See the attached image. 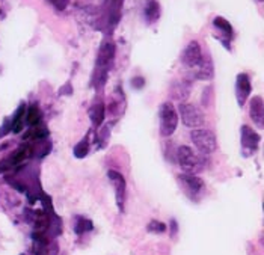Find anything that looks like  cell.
Masks as SVG:
<instances>
[{"instance_id": "cb8c5ba5", "label": "cell", "mask_w": 264, "mask_h": 255, "mask_svg": "<svg viewBox=\"0 0 264 255\" xmlns=\"http://www.w3.org/2000/svg\"><path fill=\"white\" fill-rule=\"evenodd\" d=\"M256 2H262V0H256Z\"/></svg>"}, {"instance_id": "ffe728a7", "label": "cell", "mask_w": 264, "mask_h": 255, "mask_svg": "<svg viewBox=\"0 0 264 255\" xmlns=\"http://www.w3.org/2000/svg\"><path fill=\"white\" fill-rule=\"evenodd\" d=\"M148 231H151V232H165L166 225L163 222H159V220H151L150 225H148Z\"/></svg>"}, {"instance_id": "9a60e30c", "label": "cell", "mask_w": 264, "mask_h": 255, "mask_svg": "<svg viewBox=\"0 0 264 255\" xmlns=\"http://www.w3.org/2000/svg\"><path fill=\"white\" fill-rule=\"evenodd\" d=\"M41 110L37 104H32L29 107H26V116H25V122L29 125V127H34V125H38L41 122Z\"/></svg>"}, {"instance_id": "7402d4cb", "label": "cell", "mask_w": 264, "mask_h": 255, "mask_svg": "<svg viewBox=\"0 0 264 255\" xmlns=\"http://www.w3.org/2000/svg\"><path fill=\"white\" fill-rule=\"evenodd\" d=\"M10 132H11V119H10V118H7V119L4 121L2 127H0V138L7 136Z\"/></svg>"}, {"instance_id": "9c48e42d", "label": "cell", "mask_w": 264, "mask_h": 255, "mask_svg": "<svg viewBox=\"0 0 264 255\" xmlns=\"http://www.w3.org/2000/svg\"><path fill=\"white\" fill-rule=\"evenodd\" d=\"M113 56H115V46H113V43L104 41L103 46H101V49H100L98 61H97V70H98V71H103V76H104V77H106V74H107L109 67L112 65Z\"/></svg>"}, {"instance_id": "7a4b0ae2", "label": "cell", "mask_w": 264, "mask_h": 255, "mask_svg": "<svg viewBox=\"0 0 264 255\" xmlns=\"http://www.w3.org/2000/svg\"><path fill=\"white\" fill-rule=\"evenodd\" d=\"M180 186H181V190L184 192V195L192 199V201H199L204 193H205V184L204 181L196 177L195 174H181L177 177Z\"/></svg>"}, {"instance_id": "3957f363", "label": "cell", "mask_w": 264, "mask_h": 255, "mask_svg": "<svg viewBox=\"0 0 264 255\" xmlns=\"http://www.w3.org/2000/svg\"><path fill=\"white\" fill-rule=\"evenodd\" d=\"M190 139L201 154H211L217 150V139L211 130L195 129L190 133Z\"/></svg>"}, {"instance_id": "30bf717a", "label": "cell", "mask_w": 264, "mask_h": 255, "mask_svg": "<svg viewBox=\"0 0 264 255\" xmlns=\"http://www.w3.org/2000/svg\"><path fill=\"white\" fill-rule=\"evenodd\" d=\"M252 92V85H250V79L246 73H240L235 79V98L238 106H243L249 95Z\"/></svg>"}, {"instance_id": "44dd1931", "label": "cell", "mask_w": 264, "mask_h": 255, "mask_svg": "<svg viewBox=\"0 0 264 255\" xmlns=\"http://www.w3.org/2000/svg\"><path fill=\"white\" fill-rule=\"evenodd\" d=\"M47 2L58 11H64L70 5V0H47Z\"/></svg>"}, {"instance_id": "5b68a950", "label": "cell", "mask_w": 264, "mask_h": 255, "mask_svg": "<svg viewBox=\"0 0 264 255\" xmlns=\"http://www.w3.org/2000/svg\"><path fill=\"white\" fill-rule=\"evenodd\" d=\"M178 118H181L183 124L190 129H198L205 121L204 112L198 106L192 103H183V101L178 106Z\"/></svg>"}, {"instance_id": "d6986e66", "label": "cell", "mask_w": 264, "mask_h": 255, "mask_svg": "<svg viewBox=\"0 0 264 255\" xmlns=\"http://www.w3.org/2000/svg\"><path fill=\"white\" fill-rule=\"evenodd\" d=\"M74 229H76V232L80 235V234H83V232H86V231H91V229H92V222H91V220H88L86 217L77 216V223L74 225Z\"/></svg>"}, {"instance_id": "ba28073f", "label": "cell", "mask_w": 264, "mask_h": 255, "mask_svg": "<svg viewBox=\"0 0 264 255\" xmlns=\"http://www.w3.org/2000/svg\"><path fill=\"white\" fill-rule=\"evenodd\" d=\"M109 180L112 181L113 187H115V196H116V205L119 208V211H124V202H125V180L124 177L118 172V171H109L107 172Z\"/></svg>"}, {"instance_id": "52a82bcc", "label": "cell", "mask_w": 264, "mask_h": 255, "mask_svg": "<svg viewBox=\"0 0 264 255\" xmlns=\"http://www.w3.org/2000/svg\"><path fill=\"white\" fill-rule=\"evenodd\" d=\"M201 59H202V50H201L199 43L190 41L183 52V56H181L183 64L189 68H196L201 62Z\"/></svg>"}, {"instance_id": "ac0fdd59", "label": "cell", "mask_w": 264, "mask_h": 255, "mask_svg": "<svg viewBox=\"0 0 264 255\" xmlns=\"http://www.w3.org/2000/svg\"><path fill=\"white\" fill-rule=\"evenodd\" d=\"M73 153H74V156H76L77 159L86 157L88 153H89V142H88V139H82V141L74 147Z\"/></svg>"}, {"instance_id": "5bb4252c", "label": "cell", "mask_w": 264, "mask_h": 255, "mask_svg": "<svg viewBox=\"0 0 264 255\" xmlns=\"http://www.w3.org/2000/svg\"><path fill=\"white\" fill-rule=\"evenodd\" d=\"M198 71L195 73V77L196 79H201V80H210L213 77V64H211V59L210 58H205L202 56L199 65L196 67Z\"/></svg>"}, {"instance_id": "603a6c76", "label": "cell", "mask_w": 264, "mask_h": 255, "mask_svg": "<svg viewBox=\"0 0 264 255\" xmlns=\"http://www.w3.org/2000/svg\"><path fill=\"white\" fill-rule=\"evenodd\" d=\"M144 85H145V80H144L142 77H136V79H133V82H131V86H133L135 89H142Z\"/></svg>"}, {"instance_id": "2e32d148", "label": "cell", "mask_w": 264, "mask_h": 255, "mask_svg": "<svg viewBox=\"0 0 264 255\" xmlns=\"http://www.w3.org/2000/svg\"><path fill=\"white\" fill-rule=\"evenodd\" d=\"M89 116H91L92 124L95 127H100L103 124V121H104V104L101 101L94 103V106L89 110Z\"/></svg>"}, {"instance_id": "8fae6325", "label": "cell", "mask_w": 264, "mask_h": 255, "mask_svg": "<svg viewBox=\"0 0 264 255\" xmlns=\"http://www.w3.org/2000/svg\"><path fill=\"white\" fill-rule=\"evenodd\" d=\"M249 115L252 122L262 130L264 129V101L261 95H255L253 98H250V104H249Z\"/></svg>"}, {"instance_id": "8992f818", "label": "cell", "mask_w": 264, "mask_h": 255, "mask_svg": "<svg viewBox=\"0 0 264 255\" xmlns=\"http://www.w3.org/2000/svg\"><path fill=\"white\" fill-rule=\"evenodd\" d=\"M240 141H241V154L244 157H250L258 150L261 138L249 125H241V129H240Z\"/></svg>"}, {"instance_id": "e0dca14e", "label": "cell", "mask_w": 264, "mask_h": 255, "mask_svg": "<svg viewBox=\"0 0 264 255\" xmlns=\"http://www.w3.org/2000/svg\"><path fill=\"white\" fill-rule=\"evenodd\" d=\"M213 26H214L216 29H219L226 38H232L234 29H232L231 23H229L226 19H223V17H216V19L213 20Z\"/></svg>"}, {"instance_id": "6da1fadb", "label": "cell", "mask_w": 264, "mask_h": 255, "mask_svg": "<svg viewBox=\"0 0 264 255\" xmlns=\"http://www.w3.org/2000/svg\"><path fill=\"white\" fill-rule=\"evenodd\" d=\"M159 121H160V135L163 138H169L175 133L178 127V112L171 103H163L159 109Z\"/></svg>"}, {"instance_id": "4fadbf2b", "label": "cell", "mask_w": 264, "mask_h": 255, "mask_svg": "<svg viewBox=\"0 0 264 255\" xmlns=\"http://www.w3.org/2000/svg\"><path fill=\"white\" fill-rule=\"evenodd\" d=\"M144 13H145V19L150 25L156 23L160 19V4L157 2V0H145Z\"/></svg>"}, {"instance_id": "277c9868", "label": "cell", "mask_w": 264, "mask_h": 255, "mask_svg": "<svg viewBox=\"0 0 264 255\" xmlns=\"http://www.w3.org/2000/svg\"><path fill=\"white\" fill-rule=\"evenodd\" d=\"M177 162L186 174H196L202 169V160L195 154V151L186 145L177 148Z\"/></svg>"}, {"instance_id": "7c38bea8", "label": "cell", "mask_w": 264, "mask_h": 255, "mask_svg": "<svg viewBox=\"0 0 264 255\" xmlns=\"http://www.w3.org/2000/svg\"><path fill=\"white\" fill-rule=\"evenodd\" d=\"M25 116H26V104L25 103H22L19 107H17V110L14 112V115H13V118H11V132H14V133H20L22 130H23V127H25Z\"/></svg>"}]
</instances>
